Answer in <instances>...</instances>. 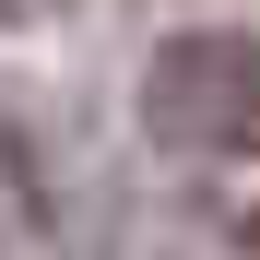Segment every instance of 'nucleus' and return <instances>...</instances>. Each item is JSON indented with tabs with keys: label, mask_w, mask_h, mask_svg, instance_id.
<instances>
[{
	"label": "nucleus",
	"mask_w": 260,
	"mask_h": 260,
	"mask_svg": "<svg viewBox=\"0 0 260 260\" xmlns=\"http://www.w3.org/2000/svg\"><path fill=\"white\" fill-rule=\"evenodd\" d=\"M237 237H248V248H260V213H248V225H237Z\"/></svg>",
	"instance_id": "f03ea898"
},
{
	"label": "nucleus",
	"mask_w": 260,
	"mask_h": 260,
	"mask_svg": "<svg viewBox=\"0 0 260 260\" xmlns=\"http://www.w3.org/2000/svg\"><path fill=\"white\" fill-rule=\"evenodd\" d=\"M142 130L166 154H260V48L225 24L166 36L142 71Z\"/></svg>",
	"instance_id": "f257e3e1"
}]
</instances>
